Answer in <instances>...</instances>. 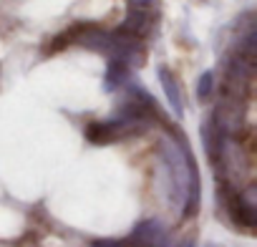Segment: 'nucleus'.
<instances>
[{"mask_svg":"<svg viewBox=\"0 0 257 247\" xmlns=\"http://www.w3.org/2000/svg\"><path fill=\"white\" fill-rule=\"evenodd\" d=\"M162 157L169 167L172 187H174V202L179 204L184 217H192L199 209V172L194 164V157L189 147L179 139L162 144Z\"/></svg>","mask_w":257,"mask_h":247,"instance_id":"1","label":"nucleus"},{"mask_svg":"<svg viewBox=\"0 0 257 247\" xmlns=\"http://www.w3.org/2000/svg\"><path fill=\"white\" fill-rule=\"evenodd\" d=\"M137 247H172L169 229L159 219H144L134 227V232L128 234Z\"/></svg>","mask_w":257,"mask_h":247,"instance_id":"2","label":"nucleus"},{"mask_svg":"<svg viewBox=\"0 0 257 247\" xmlns=\"http://www.w3.org/2000/svg\"><path fill=\"white\" fill-rule=\"evenodd\" d=\"M227 209L234 217V222H239L244 227H252L254 224V202H252L249 194H242V192L229 194L227 197Z\"/></svg>","mask_w":257,"mask_h":247,"instance_id":"3","label":"nucleus"},{"mask_svg":"<svg viewBox=\"0 0 257 247\" xmlns=\"http://www.w3.org/2000/svg\"><path fill=\"white\" fill-rule=\"evenodd\" d=\"M159 81H162V88H164V93H167L169 106L174 108L177 116H182V113H184V98H182V88H179L177 76H174L167 66H159Z\"/></svg>","mask_w":257,"mask_h":247,"instance_id":"4","label":"nucleus"},{"mask_svg":"<svg viewBox=\"0 0 257 247\" xmlns=\"http://www.w3.org/2000/svg\"><path fill=\"white\" fill-rule=\"evenodd\" d=\"M126 76H128V63H123V61H111L108 63V71H106V88H118L123 81H126Z\"/></svg>","mask_w":257,"mask_h":247,"instance_id":"5","label":"nucleus"},{"mask_svg":"<svg viewBox=\"0 0 257 247\" xmlns=\"http://www.w3.org/2000/svg\"><path fill=\"white\" fill-rule=\"evenodd\" d=\"M212 88H214V73L207 71V73H202V78H199V83H197L199 98H209V96H212Z\"/></svg>","mask_w":257,"mask_h":247,"instance_id":"6","label":"nucleus"},{"mask_svg":"<svg viewBox=\"0 0 257 247\" xmlns=\"http://www.w3.org/2000/svg\"><path fill=\"white\" fill-rule=\"evenodd\" d=\"M91 247H137V244L126 237V239H96Z\"/></svg>","mask_w":257,"mask_h":247,"instance_id":"7","label":"nucleus"},{"mask_svg":"<svg viewBox=\"0 0 257 247\" xmlns=\"http://www.w3.org/2000/svg\"><path fill=\"white\" fill-rule=\"evenodd\" d=\"M184 247H192V244H184Z\"/></svg>","mask_w":257,"mask_h":247,"instance_id":"8","label":"nucleus"},{"mask_svg":"<svg viewBox=\"0 0 257 247\" xmlns=\"http://www.w3.org/2000/svg\"><path fill=\"white\" fill-rule=\"evenodd\" d=\"M209 247H212V244H209Z\"/></svg>","mask_w":257,"mask_h":247,"instance_id":"9","label":"nucleus"}]
</instances>
